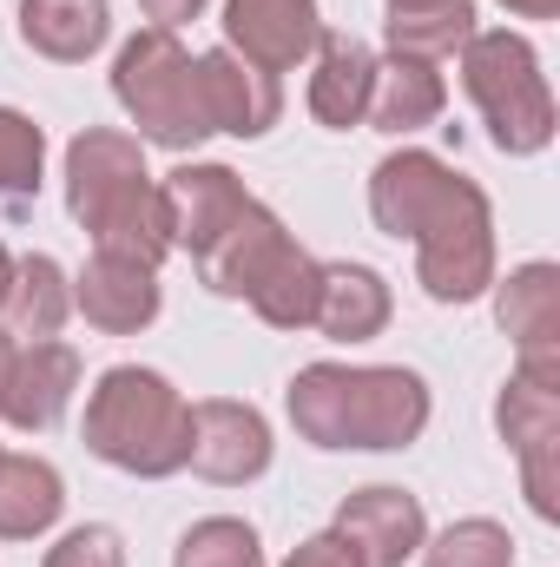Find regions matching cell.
I'll use <instances>...</instances> for the list:
<instances>
[{"label": "cell", "instance_id": "e0dca14e", "mask_svg": "<svg viewBox=\"0 0 560 567\" xmlns=\"http://www.w3.org/2000/svg\"><path fill=\"white\" fill-rule=\"evenodd\" d=\"M448 106V80L435 60H416V53H383L376 73H370V113L363 126L390 133V140H409L422 126H435Z\"/></svg>", "mask_w": 560, "mask_h": 567}, {"label": "cell", "instance_id": "6da1fadb", "mask_svg": "<svg viewBox=\"0 0 560 567\" xmlns=\"http://www.w3.org/2000/svg\"><path fill=\"white\" fill-rule=\"evenodd\" d=\"M370 218L416 245V284L435 303H475L495 284V205L442 152L403 145L370 172Z\"/></svg>", "mask_w": 560, "mask_h": 567}, {"label": "cell", "instance_id": "cb8c5ba5", "mask_svg": "<svg viewBox=\"0 0 560 567\" xmlns=\"http://www.w3.org/2000/svg\"><path fill=\"white\" fill-rule=\"evenodd\" d=\"M317 278H323V258H310L303 245H290L278 258V271L258 284L245 303H251L271 330H310V317H317Z\"/></svg>", "mask_w": 560, "mask_h": 567}, {"label": "cell", "instance_id": "30bf717a", "mask_svg": "<svg viewBox=\"0 0 560 567\" xmlns=\"http://www.w3.org/2000/svg\"><path fill=\"white\" fill-rule=\"evenodd\" d=\"M165 310V290L158 271L139 258H120V251H93L80 271H73V317H86L100 337H139L158 323Z\"/></svg>", "mask_w": 560, "mask_h": 567}, {"label": "cell", "instance_id": "836d02e7", "mask_svg": "<svg viewBox=\"0 0 560 567\" xmlns=\"http://www.w3.org/2000/svg\"><path fill=\"white\" fill-rule=\"evenodd\" d=\"M7 363H13V337L0 330V390H7Z\"/></svg>", "mask_w": 560, "mask_h": 567}, {"label": "cell", "instance_id": "2e32d148", "mask_svg": "<svg viewBox=\"0 0 560 567\" xmlns=\"http://www.w3.org/2000/svg\"><path fill=\"white\" fill-rule=\"evenodd\" d=\"M310 66V86H303V106H310V120L317 126H330V133H350V126H363V113H370V73H376V53L363 47V40H350V33H317V53L303 60Z\"/></svg>", "mask_w": 560, "mask_h": 567}, {"label": "cell", "instance_id": "ffe728a7", "mask_svg": "<svg viewBox=\"0 0 560 567\" xmlns=\"http://www.w3.org/2000/svg\"><path fill=\"white\" fill-rule=\"evenodd\" d=\"M66 317H73V278H66V265L46 258V251L13 258V284H7V303H0V330L13 343H46V337L66 330Z\"/></svg>", "mask_w": 560, "mask_h": 567}, {"label": "cell", "instance_id": "f1b7e54d", "mask_svg": "<svg viewBox=\"0 0 560 567\" xmlns=\"http://www.w3.org/2000/svg\"><path fill=\"white\" fill-rule=\"evenodd\" d=\"M515 462H521V495H528V508L554 528L560 522V435L541 442V449H528V455H515Z\"/></svg>", "mask_w": 560, "mask_h": 567}, {"label": "cell", "instance_id": "8fae6325", "mask_svg": "<svg viewBox=\"0 0 560 567\" xmlns=\"http://www.w3.org/2000/svg\"><path fill=\"white\" fill-rule=\"evenodd\" d=\"M158 198H165L172 251H191V258L251 205L245 178H238L231 165H218V158H185V165H172V172L158 178Z\"/></svg>", "mask_w": 560, "mask_h": 567}, {"label": "cell", "instance_id": "ac0fdd59", "mask_svg": "<svg viewBox=\"0 0 560 567\" xmlns=\"http://www.w3.org/2000/svg\"><path fill=\"white\" fill-rule=\"evenodd\" d=\"M390 310H396V297H390V278L376 265L336 258L317 278V317H310V330H323L330 343H370V337L390 330Z\"/></svg>", "mask_w": 560, "mask_h": 567}, {"label": "cell", "instance_id": "5b68a950", "mask_svg": "<svg viewBox=\"0 0 560 567\" xmlns=\"http://www.w3.org/2000/svg\"><path fill=\"white\" fill-rule=\"evenodd\" d=\"M462 66V93L475 100L481 126L495 152L508 158H541L554 145V86L541 73V53L528 33H508V27H475V40L455 53Z\"/></svg>", "mask_w": 560, "mask_h": 567}, {"label": "cell", "instance_id": "5bb4252c", "mask_svg": "<svg viewBox=\"0 0 560 567\" xmlns=\"http://www.w3.org/2000/svg\"><path fill=\"white\" fill-rule=\"evenodd\" d=\"M198 93H205V120H211V133H231V140H265V133L283 120L278 73L238 60L231 47L198 53Z\"/></svg>", "mask_w": 560, "mask_h": 567}, {"label": "cell", "instance_id": "8992f818", "mask_svg": "<svg viewBox=\"0 0 560 567\" xmlns=\"http://www.w3.org/2000/svg\"><path fill=\"white\" fill-rule=\"evenodd\" d=\"M113 100L139 126L133 133L139 145L198 152V145L211 140L205 93H198V53L172 27H139L120 47V60H113Z\"/></svg>", "mask_w": 560, "mask_h": 567}, {"label": "cell", "instance_id": "4316f807", "mask_svg": "<svg viewBox=\"0 0 560 567\" xmlns=\"http://www.w3.org/2000/svg\"><path fill=\"white\" fill-rule=\"evenodd\" d=\"M40 178H46V133H40V120H27L20 106H0V205L40 198Z\"/></svg>", "mask_w": 560, "mask_h": 567}, {"label": "cell", "instance_id": "3957f363", "mask_svg": "<svg viewBox=\"0 0 560 567\" xmlns=\"http://www.w3.org/2000/svg\"><path fill=\"white\" fill-rule=\"evenodd\" d=\"M66 212L93 238V251L139 258L152 271L172 258L158 178L145 165V145L120 126H86L66 145Z\"/></svg>", "mask_w": 560, "mask_h": 567}, {"label": "cell", "instance_id": "7a4b0ae2", "mask_svg": "<svg viewBox=\"0 0 560 567\" xmlns=\"http://www.w3.org/2000/svg\"><path fill=\"white\" fill-rule=\"evenodd\" d=\"M283 416L290 429L323 449V455H390L422 442V429L435 416V396L416 370L403 363H303L283 390Z\"/></svg>", "mask_w": 560, "mask_h": 567}, {"label": "cell", "instance_id": "9c48e42d", "mask_svg": "<svg viewBox=\"0 0 560 567\" xmlns=\"http://www.w3.org/2000/svg\"><path fill=\"white\" fill-rule=\"evenodd\" d=\"M330 528L356 548L363 567H409L428 542V508H422V495L396 488V482H370L336 502Z\"/></svg>", "mask_w": 560, "mask_h": 567}, {"label": "cell", "instance_id": "52a82bcc", "mask_svg": "<svg viewBox=\"0 0 560 567\" xmlns=\"http://www.w3.org/2000/svg\"><path fill=\"white\" fill-rule=\"evenodd\" d=\"M271 423L258 403H238V396H205L191 403V449H185V468L205 475L211 488H251L258 475H271Z\"/></svg>", "mask_w": 560, "mask_h": 567}, {"label": "cell", "instance_id": "484cf974", "mask_svg": "<svg viewBox=\"0 0 560 567\" xmlns=\"http://www.w3.org/2000/svg\"><path fill=\"white\" fill-rule=\"evenodd\" d=\"M172 567H271V561H265V542L245 515H205L178 535Z\"/></svg>", "mask_w": 560, "mask_h": 567}, {"label": "cell", "instance_id": "d6986e66", "mask_svg": "<svg viewBox=\"0 0 560 567\" xmlns=\"http://www.w3.org/2000/svg\"><path fill=\"white\" fill-rule=\"evenodd\" d=\"M20 40L53 66H86L113 40V0H20Z\"/></svg>", "mask_w": 560, "mask_h": 567}, {"label": "cell", "instance_id": "9a60e30c", "mask_svg": "<svg viewBox=\"0 0 560 567\" xmlns=\"http://www.w3.org/2000/svg\"><path fill=\"white\" fill-rule=\"evenodd\" d=\"M80 390V350L46 337V343H13V363H7V390H0V423L20 429V435H40L66 416Z\"/></svg>", "mask_w": 560, "mask_h": 567}, {"label": "cell", "instance_id": "f546056e", "mask_svg": "<svg viewBox=\"0 0 560 567\" xmlns=\"http://www.w3.org/2000/svg\"><path fill=\"white\" fill-rule=\"evenodd\" d=\"M278 567H363L356 561V548L336 535V528H323V535H310V542H297Z\"/></svg>", "mask_w": 560, "mask_h": 567}, {"label": "cell", "instance_id": "1f68e13d", "mask_svg": "<svg viewBox=\"0 0 560 567\" xmlns=\"http://www.w3.org/2000/svg\"><path fill=\"white\" fill-rule=\"evenodd\" d=\"M501 7H508L515 20H554L560 13V0H501Z\"/></svg>", "mask_w": 560, "mask_h": 567}, {"label": "cell", "instance_id": "ba28073f", "mask_svg": "<svg viewBox=\"0 0 560 567\" xmlns=\"http://www.w3.org/2000/svg\"><path fill=\"white\" fill-rule=\"evenodd\" d=\"M488 290H495L501 330L515 337V370L560 390V265H548V258L515 265L508 278H495Z\"/></svg>", "mask_w": 560, "mask_h": 567}, {"label": "cell", "instance_id": "4fadbf2b", "mask_svg": "<svg viewBox=\"0 0 560 567\" xmlns=\"http://www.w3.org/2000/svg\"><path fill=\"white\" fill-rule=\"evenodd\" d=\"M290 245H297V238L283 231V218L265 205V198H251V205H245L191 265H198V284H205L211 297H238V303H245L258 284L278 271V258L290 251Z\"/></svg>", "mask_w": 560, "mask_h": 567}, {"label": "cell", "instance_id": "603a6c76", "mask_svg": "<svg viewBox=\"0 0 560 567\" xmlns=\"http://www.w3.org/2000/svg\"><path fill=\"white\" fill-rule=\"evenodd\" d=\"M495 429H501V449H508V455H528V449L554 442L560 435V390L515 370V377L501 383V396H495Z\"/></svg>", "mask_w": 560, "mask_h": 567}, {"label": "cell", "instance_id": "4dcf8cb0", "mask_svg": "<svg viewBox=\"0 0 560 567\" xmlns=\"http://www.w3.org/2000/svg\"><path fill=\"white\" fill-rule=\"evenodd\" d=\"M139 7H145V20H152V27H172V33H178V27H185V20H198L211 0H139Z\"/></svg>", "mask_w": 560, "mask_h": 567}, {"label": "cell", "instance_id": "277c9868", "mask_svg": "<svg viewBox=\"0 0 560 567\" xmlns=\"http://www.w3.org/2000/svg\"><path fill=\"white\" fill-rule=\"evenodd\" d=\"M86 449L139 482H165L185 468L191 449V403L172 377L145 370V363H113L100 370V383L86 390Z\"/></svg>", "mask_w": 560, "mask_h": 567}, {"label": "cell", "instance_id": "7402d4cb", "mask_svg": "<svg viewBox=\"0 0 560 567\" xmlns=\"http://www.w3.org/2000/svg\"><path fill=\"white\" fill-rule=\"evenodd\" d=\"M383 40L390 53H416V60H455L475 40V0H383Z\"/></svg>", "mask_w": 560, "mask_h": 567}, {"label": "cell", "instance_id": "44dd1931", "mask_svg": "<svg viewBox=\"0 0 560 567\" xmlns=\"http://www.w3.org/2000/svg\"><path fill=\"white\" fill-rule=\"evenodd\" d=\"M66 515V475L46 455L0 449V542H40Z\"/></svg>", "mask_w": 560, "mask_h": 567}, {"label": "cell", "instance_id": "7c38bea8", "mask_svg": "<svg viewBox=\"0 0 560 567\" xmlns=\"http://www.w3.org/2000/svg\"><path fill=\"white\" fill-rule=\"evenodd\" d=\"M225 47L265 73H297L317 53L323 7L317 0H225Z\"/></svg>", "mask_w": 560, "mask_h": 567}, {"label": "cell", "instance_id": "d4e9b609", "mask_svg": "<svg viewBox=\"0 0 560 567\" xmlns=\"http://www.w3.org/2000/svg\"><path fill=\"white\" fill-rule=\"evenodd\" d=\"M416 567H515V535L495 515H462L422 542Z\"/></svg>", "mask_w": 560, "mask_h": 567}, {"label": "cell", "instance_id": "d6a6232c", "mask_svg": "<svg viewBox=\"0 0 560 567\" xmlns=\"http://www.w3.org/2000/svg\"><path fill=\"white\" fill-rule=\"evenodd\" d=\"M7 284H13V251L0 245V303H7Z\"/></svg>", "mask_w": 560, "mask_h": 567}, {"label": "cell", "instance_id": "83f0119b", "mask_svg": "<svg viewBox=\"0 0 560 567\" xmlns=\"http://www.w3.org/2000/svg\"><path fill=\"white\" fill-rule=\"evenodd\" d=\"M40 567H126V535L113 522H80L46 548Z\"/></svg>", "mask_w": 560, "mask_h": 567}]
</instances>
